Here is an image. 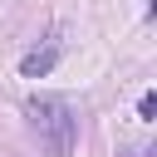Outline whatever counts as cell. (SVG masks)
<instances>
[{
	"label": "cell",
	"instance_id": "cell-1",
	"mask_svg": "<svg viewBox=\"0 0 157 157\" xmlns=\"http://www.w3.org/2000/svg\"><path fill=\"white\" fill-rule=\"evenodd\" d=\"M29 128L49 157H69L78 147V118L64 98H34L29 103Z\"/></svg>",
	"mask_w": 157,
	"mask_h": 157
},
{
	"label": "cell",
	"instance_id": "cell-2",
	"mask_svg": "<svg viewBox=\"0 0 157 157\" xmlns=\"http://www.w3.org/2000/svg\"><path fill=\"white\" fill-rule=\"evenodd\" d=\"M54 59H59V44L29 49V54H25V64H20V74H25V78H44V74L54 69Z\"/></svg>",
	"mask_w": 157,
	"mask_h": 157
},
{
	"label": "cell",
	"instance_id": "cell-3",
	"mask_svg": "<svg viewBox=\"0 0 157 157\" xmlns=\"http://www.w3.org/2000/svg\"><path fill=\"white\" fill-rule=\"evenodd\" d=\"M137 113H142V123H157V93H142Z\"/></svg>",
	"mask_w": 157,
	"mask_h": 157
}]
</instances>
